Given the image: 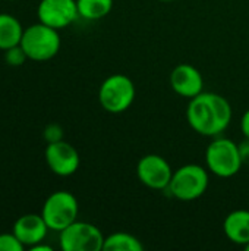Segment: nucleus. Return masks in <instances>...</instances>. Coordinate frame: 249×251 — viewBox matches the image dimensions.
<instances>
[{
  "mask_svg": "<svg viewBox=\"0 0 249 251\" xmlns=\"http://www.w3.org/2000/svg\"><path fill=\"white\" fill-rule=\"evenodd\" d=\"M233 118L232 104L226 97L217 93H205L189 100L186 107V121L189 126L200 135H222L230 125Z\"/></svg>",
  "mask_w": 249,
  "mask_h": 251,
  "instance_id": "1",
  "label": "nucleus"
},
{
  "mask_svg": "<svg viewBox=\"0 0 249 251\" xmlns=\"http://www.w3.org/2000/svg\"><path fill=\"white\" fill-rule=\"evenodd\" d=\"M242 165L239 144L222 135L213 137L205 149V168L210 174L219 178H232L241 171Z\"/></svg>",
  "mask_w": 249,
  "mask_h": 251,
  "instance_id": "2",
  "label": "nucleus"
},
{
  "mask_svg": "<svg viewBox=\"0 0 249 251\" xmlns=\"http://www.w3.org/2000/svg\"><path fill=\"white\" fill-rule=\"evenodd\" d=\"M62 46L59 29L51 28L43 22H37L23 29L21 47L29 60L45 62L53 59Z\"/></svg>",
  "mask_w": 249,
  "mask_h": 251,
  "instance_id": "3",
  "label": "nucleus"
},
{
  "mask_svg": "<svg viewBox=\"0 0 249 251\" xmlns=\"http://www.w3.org/2000/svg\"><path fill=\"white\" fill-rule=\"evenodd\" d=\"M210 184V172L205 166L188 163L173 171L167 191L181 201H194L205 194Z\"/></svg>",
  "mask_w": 249,
  "mask_h": 251,
  "instance_id": "4",
  "label": "nucleus"
},
{
  "mask_svg": "<svg viewBox=\"0 0 249 251\" xmlns=\"http://www.w3.org/2000/svg\"><path fill=\"white\" fill-rule=\"evenodd\" d=\"M136 96L134 81L125 74H113L107 76L98 90V101L107 113L119 115L126 112Z\"/></svg>",
  "mask_w": 249,
  "mask_h": 251,
  "instance_id": "5",
  "label": "nucleus"
},
{
  "mask_svg": "<svg viewBox=\"0 0 249 251\" xmlns=\"http://www.w3.org/2000/svg\"><path fill=\"white\" fill-rule=\"evenodd\" d=\"M78 215L79 204L76 197L65 190L51 193L41 207L43 219L45 221L48 229L54 232H60L78 221Z\"/></svg>",
  "mask_w": 249,
  "mask_h": 251,
  "instance_id": "6",
  "label": "nucleus"
},
{
  "mask_svg": "<svg viewBox=\"0 0 249 251\" xmlns=\"http://www.w3.org/2000/svg\"><path fill=\"white\" fill-rule=\"evenodd\" d=\"M104 235L90 222L75 221L59 232V244L63 251H101Z\"/></svg>",
  "mask_w": 249,
  "mask_h": 251,
  "instance_id": "7",
  "label": "nucleus"
},
{
  "mask_svg": "<svg viewBox=\"0 0 249 251\" xmlns=\"http://www.w3.org/2000/svg\"><path fill=\"white\" fill-rule=\"evenodd\" d=\"M136 176L142 185L147 188L163 191L167 190L172 176L173 169L170 163L160 154H145L138 160L136 165Z\"/></svg>",
  "mask_w": 249,
  "mask_h": 251,
  "instance_id": "8",
  "label": "nucleus"
},
{
  "mask_svg": "<svg viewBox=\"0 0 249 251\" xmlns=\"http://www.w3.org/2000/svg\"><path fill=\"white\" fill-rule=\"evenodd\" d=\"M37 18L40 22L59 31L68 28L79 18L76 0H40Z\"/></svg>",
  "mask_w": 249,
  "mask_h": 251,
  "instance_id": "9",
  "label": "nucleus"
},
{
  "mask_svg": "<svg viewBox=\"0 0 249 251\" xmlns=\"http://www.w3.org/2000/svg\"><path fill=\"white\" fill-rule=\"evenodd\" d=\"M44 157L48 169L57 176H70L79 169L81 165L78 150L65 140L47 144Z\"/></svg>",
  "mask_w": 249,
  "mask_h": 251,
  "instance_id": "10",
  "label": "nucleus"
},
{
  "mask_svg": "<svg viewBox=\"0 0 249 251\" xmlns=\"http://www.w3.org/2000/svg\"><path fill=\"white\" fill-rule=\"evenodd\" d=\"M170 87L178 96L191 100L204 91V78L195 66L181 63L170 74Z\"/></svg>",
  "mask_w": 249,
  "mask_h": 251,
  "instance_id": "11",
  "label": "nucleus"
},
{
  "mask_svg": "<svg viewBox=\"0 0 249 251\" xmlns=\"http://www.w3.org/2000/svg\"><path fill=\"white\" fill-rule=\"evenodd\" d=\"M48 226L43 219L41 213H26L18 218L13 224L12 232L18 237V240L25 246V249L32 247L38 243H43L47 237Z\"/></svg>",
  "mask_w": 249,
  "mask_h": 251,
  "instance_id": "12",
  "label": "nucleus"
},
{
  "mask_svg": "<svg viewBox=\"0 0 249 251\" xmlns=\"http://www.w3.org/2000/svg\"><path fill=\"white\" fill-rule=\"evenodd\" d=\"M223 231L230 243L245 247L249 243V210L230 212L223 222Z\"/></svg>",
  "mask_w": 249,
  "mask_h": 251,
  "instance_id": "13",
  "label": "nucleus"
},
{
  "mask_svg": "<svg viewBox=\"0 0 249 251\" xmlns=\"http://www.w3.org/2000/svg\"><path fill=\"white\" fill-rule=\"evenodd\" d=\"M23 26L21 21L10 13H0V50H7L21 44Z\"/></svg>",
  "mask_w": 249,
  "mask_h": 251,
  "instance_id": "14",
  "label": "nucleus"
},
{
  "mask_svg": "<svg viewBox=\"0 0 249 251\" xmlns=\"http://www.w3.org/2000/svg\"><path fill=\"white\" fill-rule=\"evenodd\" d=\"M79 18L85 21H100L113 9V0H76Z\"/></svg>",
  "mask_w": 249,
  "mask_h": 251,
  "instance_id": "15",
  "label": "nucleus"
},
{
  "mask_svg": "<svg viewBox=\"0 0 249 251\" xmlns=\"http://www.w3.org/2000/svg\"><path fill=\"white\" fill-rule=\"evenodd\" d=\"M104 251H142L144 244L139 238L128 232H113L104 238Z\"/></svg>",
  "mask_w": 249,
  "mask_h": 251,
  "instance_id": "16",
  "label": "nucleus"
},
{
  "mask_svg": "<svg viewBox=\"0 0 249 251\" xmlns=\"http://www.w3.org/2000/svg\"><path fill=\"white\" fill-rule=\"evenodd\" d=\"M3 57H4V62L10 66H22L25 63V60H28V56L23 51V49L21 47V44L4 50Z\"/></svg>",
  "mask_w": 249,
  "mask_h": 251,
  "instance_id": "17",
  "label": "nucleus"
},
{
  "mask_svg": "<svg viewBox=\"0 0 249 251\" xmlns=\"http://www.w3.org/2000/svg\"><path fill=\"white\" fill-rule=\"evenodd\" d=\"M25 246L18 240L13 232L0 234V251H23Z\"/></svg>",
  "mask_w": 249,
  "mask_h": 251,
  "instance_id": "18",
  "label": "nucleus"
},
{
  "mask_svg": "<svg viewBox=\"0 0 249 251\" xmlns=\"http://www.w3.org/2000/svg\"><path fill=\"white\" fill-rule=\"evenodd\" d=\"M43 137L47 144L62 141L63 140V128L59 124H48L43 131Z\"/></svg>",
  "mask_w": 249,
  "mask_h": 251,
  "instance_id": "19",
  "label": "nucleus"
},
{
  "mask_svg": "<svg viewBox=\"0 0 249 251\" xmlns=\"http://www.w3.org/2000/svg\"><path fill=\"white\" fill-rule=\"evenodd\" d=\"M241 131H242L244 137L249 140V109L241 118Z\"/></svg>",
  "mask_w": 249,
  "mask_h": 251,
  "instance_id": "20",
  "label": "nucleus"
},
{
  "mask_svg": "<svg viewBox=\"0 0 249 251\" xmlns=\"http://www.w3.org/2000/svg\"><path fill=\"white\" fill-rule=\"evenodd\" d=\"M239 151H241V157L244 163H249V140H244L242 143H239Z\"/></svg>",
  "mask_w": 249,
  "mask_h": 251,
  "instance_id": "21",
  "label": "nucleus"
},
{
  "mask_svg": "<svg viewBox=\"0 0 249 251\" xmlns=\"http://www.w3.org/2000/svg\"><path fill=\"white\" fill-rule=\"evenodd\" d=\"M29 250L31 251H51V247H50V246H45V244H44V241H43V243H38V244H35V246L29 247Z\"/></svg>",
  "mask_w": 249,
  "mask_h": 251,
  "instance_id": "22",
  "label": "nucleus"
},
{
  "mask_svg": "<svg viewBox=\"0 0 249 251\" xmlns=\"http://www.w3.org/2000/svg\"><path fill=\"white\" fill-rule=\"evenodd\" d=\"M244 249H245V250H247V251H249V243H248V244H247V246H245V247H244Z\"/></svg>",
  "mask_w": 249,
  "mask_h": 251,
  "instance_id": "23",
  "label": "nucleus"
},
{
  "mask_svg": "<svg viewBox=\"0 0 249 251\" xmlns=\"http://www.w3.org/2000/svg\"><path fill=\"white\" fill-rule=\"evenodd\" d=\"M158 1H175V0H158Z\"/></svg>",
  "mask_w": 249,
  "mask_h": 251,
  "instance_id": "24",
  "label": "nucleus"
},
{
  "mask_svg": "<svg viewBox=\"0 0 249 251\" xmlns=\"http://www.w3.org/2000/svg\"><path fill=\"white\" fill-rule=\"evenodd\" d=\"M7 1H13V0H7Z\"/></svg>",
  "mask_w": 249,
  "mask_h": 251,
  "instance_id": "25",
  "label": "nucleus"
}]
</instances>
